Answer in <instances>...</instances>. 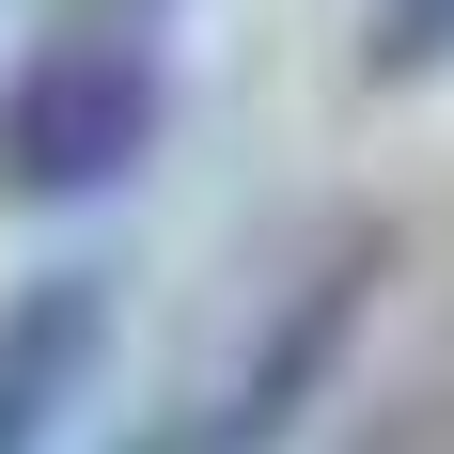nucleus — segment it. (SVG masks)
Returning <instances> with one entry per match:
<instances>
[{
  "instance_id": "obj_4",
  "label": "nucleus",
  "mask_w": 454,
  "mask_h": 454,
  "mask_svg": "<svg viewBox=\"0 0 454 454\" xmlns=\"http://www.w3.org/2000/svg\"><path fill=\"white\" fill-rule=\"evenodd\" d=\"M141 454H220V439H204V423H173V439H141Z\"/></svg>"
},
{
  "instance_id": "obj_2",
  "label": "nucleus",
  "mask_w": 454,
  "mask_h": 454,
  "mask_svg": "<svg viewBox=\"0 0 454 454\" xmlns=\"http://www.w3.org/2000/svg\"><path fill=\"white\" fill-rule=\"evenodd\" d=\"M110 361V267H32L0 298V454H47Z\"/></svg>"
},
{
  "instance_id": "obj_1",
  "label": "nucleus",
  "mask_w": 454,
  "mask_h": 454,
  "mask_svg": "<svg viewBox=\"0 0 454 454\" xmlns=\"http://www.w3.org/2000/svg\"><path fill=\"white\" fill-rule=\"evenodd\" d=\"M157 126H173V79L141 32H47L0 79V204H110L157 157Z\"/></svg>"
},
{
  "instance_id": "obj_3",
  "label": "nucleus",
  "mask_w": 454,
  "mask_h": 454,
  "mask_svg": "<svg viewBox=\"0 0 454 454\" xmlns=\"http://www.w3.org/2000/svg\"><path fill=\"white\" fill-rule=\"evenodd\" d=\"M454 63V0H376L361 16V79H439Z\"/></svg>"
}]
</instances>
